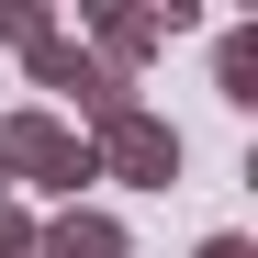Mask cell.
<instances>
[{
  "mask_svg": "<svg viewBox=\"0 0 258 258\" xmlns=\"http://www.w3.org/2000/svg\"><path fill=\"white\" fill-rule=\"evenodd\" d=\"M45 34H56L45 0H0V45H45Z\"/></svg>",
  "mask_w": 258,
  "mask_h": 258,
  "instance_id": "cell-7",
  "label": "cell"
},
{
  "mask_svg": "<svg viewBox=\"0 0 258 258\" xmlns=\"http://www.w3.org/2000/svg\"><path fill=\"white\" fill-rule=\"evenodd\" d=\"M34 258H135V236H123L112 213L68 202V213H45V225H34Z\"/></svg>",
  "mask_w": 258,
  "mask_h": 258,
  "instance_id": "cell-5",
  "label": "cell"
},
{
  "mask_svg": "<svg viewBox=\"0 0 258 258\" xmlns=\"http://www.w3.org/2000/svg\"><path fill=\"white\" fill-rule=\"evenodd\" d=\"M79 23H90V56H101L112 79H135V68L168 45V34H191L202 12H191V0H90Z\"/></svg>",
  "mask_w": 258,
  "mask_h": 258,
  "instance_id": "cell-3",
  "label": "cell"
},
{
  "mask_svg": "<svg viewBox=\"0 0 258 258\" xmlns=\"http://www.w3.org/2000/svg\"><path fill=\"white\" fill-rule=\"evenodd\" d=\"M0 258H34V213L23 202H0Z\"/></svg>",
  "mask_w": 258,
  "mask_h": 258,
  "instance_id": "cell-8",
  "label": "cell"
},
{
  "mask_svg": "<svg viewBox=\"0 0 258 258\" xmlns=\"http://www.w3.org/2000/svg\"><path fill=\"white\" fill-rule=\"evenodd\" d=\"M23 68H34V90H68L79 101V135H101V123H123L135 112V79H112L79 34H45V45H23Z\"/></svg>",
  "mask_w": 258,
  "mask_h": 258,
  "instance_id": "cell-2",
  "label": "cell"
},
{
  "mask_svg": "<svg viewBox=\"0 0 258 258\" xmlns=\"http://www.w3.org/2000/svg\"><path fill=\"white\" fill-rule=\"evenodd\" d=\"M180 123H168V112H123V123H101V135H90V168H101V180H135V191H168V180H180Z\"/></svg>",
  "mask_w": 258,
  "mask_h": 258,
  "instance_id": "cell-4",
  "label": "cell"
},
{
  "mask_svg": "<svg viewBox=\"0 0 258 258\" xmlns=\"http://www.w3.org/2000/svg\"><path fill=\"white\" fill-rule=\"evenodd\" d=\"M0 180H34V191L79 202L101 168H90V135H68L45 101H23V112H0Z\"/></svg>",
  "mask_w": 258,
  "mask_h": 258,
  "instance_id": "cell-1",
  "label": "cell"
},
{
  "mask_svg": "<svg viewBox=\"0 0 258 258\" xmlns=\"http://www.w3.org/2000/svg\"><path fill=\"white\" fill-rule=\"evenodd\" d=\"M213 90H225L236 112H258V23H236L225 45H213Z\"/></svg>",
  "mask_w": 258,
  "mask_h": 258,
  "instance_id": "cell-6",
  "label": "cell"
},
{
  "mask_svg": "<svg viewBox=\"0 0 258 258\" xmlns=\"http://www.w3.org/2000/svg\"><path fill=\"white\" fill-rule=\"evenodd\" d=\"M191 258H258V247H247V236H202Z\"/></svg>",
  "mask_w": 258,
  "mask_h": 258,
  "instance_id": "cell-9",
  "label": "cell"
}]
</instances>
